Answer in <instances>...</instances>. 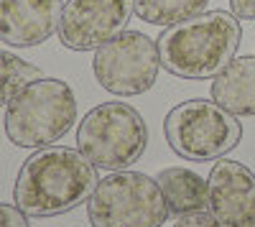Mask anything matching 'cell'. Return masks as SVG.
I'll use <instances>...</instances> for the list:
<instances>
[{
  "label": "cell",
  "instance_id": "5b68a950",
  "mask_svg": "<svg viewBox=\"0 0 255 227\" xmlns=\"http://www.w3.org/2000/svg\"><path fill=\"white\" fill-rule=\"evenodd\" d=\"M163 135L171 151L186 161H215L240 146L243 125L238 122V115L215 100L194 97L168 110Z\"/></svg>",
  "mask_w": 255,
  "mask_h": 227
},
{
  "label": "cell",
  "instance_id": "9a60e30c",
  "mask_svg": "<svg viewBox=\"0 0 255 227\" xmlns=\"http://www.w3.org/2000/svg\"><path fill=\"white\" fill-rule=\"evenodd\" d=\"M174 227H222L209 210H197V212H186L176 220Z\"/></svg>",
  "mask_w": 255,
  "mask_h": 227
},
{
  "label": "cell",
  "instance_id": "6da1fadb",
  "mask_svg": "<svg viewBox=\"0 0 255 227\" xmlns=\"http://www.w3.org/2000/svg\"><path fill=\"white\" fill-rule=\"evenodd\" d=\"M97 181V166L79 148L44 146L20 166L13 202L28 217H56L87 202Z\"/></svg>",
  "mask_w": 255,
  "mask_h": 227
},
{
  "label": "cell",
  "instance_id": "2e32d148",
  "mask_svg": "<svg viewBox=\"0 0 255 227\" xmlns=\"http://www.w3.org/2000/svg\"><path fill=\"white\" fill-rule=\"evenodd\" d=\"M0 227H28V215L18 210L15 204L0 202Z\"/></svg>",
  "mask_w": 255,
  "mask_h": 227
},
{
  "label": "cell",
  "instance_id": "8992f818",
  "mask_svg": "<svg viewBox=\"0 0 255 227\" xmlns=\"http://www.w3.org/2000/svg\"><path fill=\"white\" fill-rule=\"evenodd\" d=\"M87 217L92 227H161L168 204L156 179L120 169L97 181L87 199Z\"/></svg>",
  "mask_w": 255,
  "mask_h": 227
},
{
  "label": "cell",
  "instance_id": "e0dca14e",
  "mask_svg": "<svg viewBox=\"0 0 255 227\" xmlns=\"http://www.w3.org/2000/svg\"><path fill=\"white\" fill-rule=\"evenodd\" d=\"M230 10L243 20H255V0H230Z\"/></svg>",
  "mask_w": 255,
  "mask_h": 227
},
{
  "label": "cell",
  "instance_id": "4fadbf2b",
  "mask_svg": "<svg viewBox=\"0 0 255 227\" xmlns=\"http://www.w3.org/2000/svg\"><path fill=\"white\" fill-rule=\"evenodd\" d=\"M209 8V0H135V15L151 26H174Z\"/></svg>",
  "mask_w": 255,
  "mask_h": 227
},
{
  "label": "cell",
  "instance_id": "9c48e42d",
  "mask_svg": "<svg viewBox=\"0 0 255 227\" xmlns=\"http://www.w3.org/2000/svg\"><path fill=\"white\" fill-rule=\"evenodd\" d=\"M207 210L222 227H255V174L235 158H220L207 176Z\"/></svg>",
  "mask_w": 255,
  "mask_h": 227
},
{
  "label": "cell",
  "instance_id": "8fae6325",
  "mask_svg": "<svg viewBox=\"0 0 255 227\" xmlns=\"http://www.w3.org/2000/svg\"><path fill=\"white\" fill-rule=\"evenodd\" d=\"M212 100L238 117L255 115V56L232 59L212 79Z\"/></svg>",
  "mask_w": 255,
  "mask_h": 227
},
{
  "label": "cell",
  "instance_id": "5bb4252c",
  "mask_svg": "<svg viewBox=\"0 0 255 227\" xmlns=\"http://www.w3.org/2000/svg\"><path fill=\"white\" fill-rule=\"evenodd\" d=\"M44 74H41L38 67L28 64L26 59H20L10 51L0 49V108L8 105L26 85H31V82H36Z\"/></svg>",
  "mask_w": 255,
  "mask_h": 227
},
{
  "label": "cell",
  "instance_id": "7a4b0ae2",
  "mask_svg": "<svg viewBox=\"0 0 255 227\" xmlns=\"http://www.w3.org/2000/svg\"><path fill=\"white\" fill-rule=\"evenodd\" d=\"M243 28L235 13L204 10L166 26L156 38L161 67L181 79H209L220 74L240 49Z\"/></svg>",
  "mask_w": 255,
  "mask_h": 227
},
{
  "label": "cell",
  "instance_id": "52a82bcc",
  "mask_svg": "<svg viewBox=\"0 0 255 227\" xmlns=\"http://www.w3.org/2000/svg\"><path fill=\"white\" fill-rule=\"evenodd\" d=\"M158 69L161 59L156 41L140 31L128 28L113 41L102 44L92 59V72L100 87L120 97H135L148 92L156 85Z\"/></svg>",
  "mask_w": 255,
  "mask_h": 227
},
{
  "label": "cell",
  "instance_id": "30bf717a",
  "mask_svg": "<svg viewBox=\"0 0 255 227\" xmlns=\"http://www.w3.org/2000/svg\"><path fill=\"white\" fill-rule=\"evenodd\" d=\"M61 0H0V41L8 46H38L59 31Z\"/></svg>",
  "mask_w": 255,
  "mask_h": 227
},
{
  "label": "cell",
  "instance_id": "277c9868",
  "mask_svg": "<svg viewBox=\"0 0 255 227\" xmlns=\"http://www.w3.org/2000/svg\"><path fill=\"white\" fill-rule=\"evenodd\" d=\"M77 146L97 169H130L145 153L148 125L128 102H102L82 117Z\"/></svg>",
  "mask_w": 255,
  "mask_h": 227
},
{
  "label": "cell",
  "instance_id": "7c38bea8",
  "mask_svg": "<svg viewBox=\"0 0 255 227\" xmlns=\"http://www.w3.org/2000/svg\"><path fill=\"white\" fill-rule=\"evenodd\" d=\"M156 181L171 215L181 217L186 212L207 210V179H202L197 171H189L184 166H168L158 171Z\"/></svg>",
  "mask_w": 255,
  "mask_h": 227
},
{
  "label": "cell",
  "instance_id": "ba28073f",
  "mask_svg": "<svg viewBox=\"0 0 255 227\" xmlns=\"http://www.w3.org/2000/svg\"><path fill=\"white\" fill-rule=\"evenodd\" d=\"M135 0H67L59 20V41L72 51H97L128 28Z\"/></svg>",
  "mask_w": 255,
  "mask_h": 227
},
{
  "label": "cell",
  "instance_id": "3957f363",
  "mask_svg": "<svg viewBox=\"0 0 255 227\" xmlns=\"http://www.w3.org/2000/svg\"><path fill=\"white\" fill-rule=\"evenodd\" d=\"M77 122V97L64 79L41 77L26 85L5 110V135L18 148H44Z\"/></svg>",
  "mask_w": 255,
  "mask_h": 227
}]
</instances>
